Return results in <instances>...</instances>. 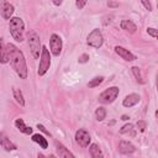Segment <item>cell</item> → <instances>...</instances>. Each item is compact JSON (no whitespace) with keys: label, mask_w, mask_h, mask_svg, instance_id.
I'll return each instance as SVG.
<instances>
[{"label":"cell","mask_w":158,"mask_h":158,"mask_svg":"<svg viewBox=\"0 0 158 158\" xmlns=\"http://www.w3.org/2000/svg\"><path fill=\"white\" fill-rule=\"evenodd\" d=\"M147 33H148L151 37H153V38H157V37H158L157 28H154V27H147Z\"/></svg>","instance_id":"obj_26"},{"label":"cell","mask_w":158,"mask_h":158,"mask_svg":"<svg viewBox=\"0 0 158 158\" xmlns=\"http://www.w3.org/2000/svg\"><path fill=\"white\" fill-rule=\"evenodd\" d=\"M0 146L5 151H7V152H11V151H16L17 149L16 144L14 142H11V139L5 133H2V132H0Z\"/></svg>","instance_id":"obj_11"},{"label":"cell","mask_w":158,"mask_h":158,"mask_svg":"<svg viewBox=\"0 0 158 158\" xmlns=\"http://www.w3.org/2000/svg\"><path fill=\"white\" fill-rule=\"evenodd\" d=\"M51 67V52L46 46H42L41 54H40V63H38V69L37 74L40 77H43Z\"/></svg>","instance_id":"obj_3"},{"label":"cell","mask_w":158,"mask_h":158,"mask_svg":"<svg viewBox=\"0 0 158 158\" xmlns=\"http://www.w3.org/2000/svg\"><path fill=\"white\" fill-rule=\"evenodd\" d=\"M9 62L7 51H6V43L4 42V38H0V63L6 64Z\"/></svg>","instance_id":"obj_18"},{"label":"cell","mask_w":158,"mask_h":158,"mask_svg":"<svg viewBox=\"0 0 158 158\" xmlns=\"http://www.w3.org/2000/svg\"><path fill=\"white\" fill-rule=\"evenodd\" d=\"M141 4L143 5V7H144L146 10L152 11V4H151V1H149V0H141Z\"/></svg>","instance_id":"obj_28"},{"label":"cell","mask_w":158,"mask_h":158,"mask_svg":"<svg viewBox=\"0 0 158 158\" xmlns=\"http://www.w3.org/2000/svg\"><path fill=\"white\" fill-rule=\"evenodd\" d=\"M89 60V54H86V53H83L79 58H78V62L79 63H86Z\"/></svg>","instance_id":"obj_29"},{"label":"cell","mask_w":158,"mask_h":158,"mask_svg":"<svg viewBox=\"0 0 158 158\" xmlns=\"http://www.w3.org/2000/svg\"><path fill=\"white\" fill-rule=\"evenodd\" d=\"M6 51H7V57L11 68L15 70V73L21 78V79H27L28 70L26 65V59L22 53L14 43H7L6 44Z\"/></svg>","instance_id":"obj_1"},{"label":"cell","mask_w":158,"mask_h":158,"mask_svg":"<svg viewBox=\"0 0 158 158\" xmlns=\"http://www.w3.org/2000/svg\"><path fill=\"white\" fill-rule=\"evenodd\" d=\"M62 2H63V0H53V4H54L56 6H59V5H62Z\"/></svg>","instance_id":"obj_31"},{"label":"cell","mask_w":158,"mask_h":158,"mask_svg":"<svg viewBox=\"0 0 158 158\" xmlns=\"http://www.w3.org/2000/svg\"><path fill=\"white\" fill-rule=\"evenodd\" d=\"M118 94H120V89L117 86H110L99 95V101L101 104H111L117 99Z\"/></svg>","instance_id":"obj_5"},{"label":"cell","mask_w":158,"mask_h":158,"mask_svg":"<svg viewBox=\"0 0 158 158\" xmlns=\"http://www.w3.org/2000/svg\"><path fill=\"white\" fill-rule=\"evenodd\" d=\"M120 27H121V30H125V31H127L130 33H135L137 31L136 23L133 21H131V20H122L120 22Z\"/></svg>","instance_id":"obj_16"},{"label":"cell","mask_w":158,"mask_h":158,"mask_svg":"<svg viewBox=\"0 0 158 158\" xmlns=\"http://www.w3.org/2000/svg\"><path fill=\"white\" fill-rule=\"evenodd\" d=\"M136 126H137V128H138V131H139V132H144V131H146V128H147V122H146V121H143V120H139V121H137Z\"/></svg>","instance_id":"obj_25"},{"label":"cell","mask_w":158,"mask_h":158,"mask_svg":"<svg viewBox=\"0 0 158 158\" xmlns=\"http://www.w3.org/2000/svg\"><path fill=\"white\" fill-rule=\"evenodd\" d=\"M15 11V7L12 4H10L6 0H2L0 4V15L4 20H10L12 17V14Z\"/></svg>","instance_id":"obj_9"},{"label":"cell","mask_w":158,"mask_h":158,"mask_svg":"<svg viewBox=\"0 0 158 158\" xmlns=\"http://www.w3.org/2000/svg\"><path fill=\"white\" fill-rule=\"evenodd\" d=\"M88 147H89V154L91 158H101L102 157V152L96 143H91Z\"/></svg>","instance_id":"obj_20"},{"label":"cell","mask_w":158,"mask_h":158,"mask_svg":"<svg viewBox=\"0 0 158 158\" xmlns=\"http://www.w3.org/2000/svg\"><path fill=\"white\" fill-rule=\"evenodd\" d=\"M86 1H88V0H75V6H77V9H78V10H83L84 6L86 5Z\"/></svg>","instance_id":"obj_27"},{"label":"cell","mask_w":158,"mask_h":158,"mask_svg":"<svg viewBox=\"0 0 158 158\" xmlns=\"http://www.w3.org/2000/svg\"><path fill=\"white\" fill-rule=\"evenodd\" d=\"M109 6H117V4H112V2H110Z\"/></svg>","instance_id":"obj_33"},{"label":"cell","mask_w":158,"mask_h":158,"mask_svg":"<svg viewBox=\"0 0 158 158\" xmlns=\"http://www.w3.org/2000/svg\"><path fill=\"white\" fill-rule=\"evenodd\" d=\"M118 151H120L121 154H132V153L136 151V147H135L131 142L122 139V141H120V143H118Z\"/></svg>","instance_id":"obj_13"},{"label":"cell","mask_w":158,"mask_h":158,"mask_svg":"<svg viewBox=\"0 0 158 158\" xmlns=\"http://www.w3.org/2000/svg\"><path fill=\"white\" fill-rule=\"evenodd\" d=\"M128 118H130V117H128L127 115H122V116H121V120H123V121H127Z\"/></svg>","instance_id":"obj_32"},{"label":"cell","mask_w":158,"mask_h":158,"mask_svg":"<svg viewBox=\"0 0 158 158\" xmlns=\"http://www.w3.org/2000/svg\"><path fill=\"white\" fill-rule=\"evenodd\" d=\"M74 138H75V142L83 147V148H86L89 144H90V141H91V137H90V133L84 130V128H79L75 135H74Z\"/></svg>","instance_id":"obj_8"},{"label":"cell","mask_w":158,"mask_h":158,"mask_svg":"<svg viewBox=\"0 0 158 158\" xmlns=\"http://www.w3.org/2000/svg\"><path fill=\"white\" fill-rule=\"evenodd\" d=\"M95 118L98 120V121H102L105 117H106V109L105 107H102V106H99L96 110H95Z\"/></svg>","instance_id":"obj_22"},{"label":"cell","mask_w":158,"mask_h":158,"mask_svg":"<svg viewBox=\"0 0 158 158\" xmlns=\"http://www.w3.org/2000/svg\"><path fill=\"white\" fill-rule=\"evenodd\" d=\"M9 31L12 38L16 42H22L23 41V35H25V22L21 17H11L9 22Z\"/></svg>","instance_id":"obj_2"},{"label":"cell","mask_w":158,"mask_h":158,"mask_svg":"<svg viewBox=\"0 0 158 158\" xmlns=\"http://www.w3.org/2000/svg\"><path fill=\"white\" fill-rule=\"evenodd\" d=\"M104 81V77H95V78H93L89 83H88V86L89 88H96V86H99L101 83Z\"/></svg>","instance_id":"obj_23"},{"label":"cell","mask_w":158,"mask_h":158,"mask_svg":"<svg viewBox=\"0 0 158 158\" xmlns=\"http://www.w3.org/2000/svg\"><path fill=\"white\" fill-rule=\"evenodd\" d=\"M115 52H116V54L118 56V57H121L123 60H126V62H133V60H136L137 59V57L132 53V52H130L128 49H126L125 47H122V46H116L115 47Z\"/></svg>","instance_id":"obj_10"},{"label":"cell","mask_w":158,"mask_h":158,"mask_svg":"<svg viewBox=\"0 0 158 158\" xmlns=\"http://www.w3.org/2000/svg\"><path fill=\"white\" fill-rule=\"evenodd\" d=\"M131 70H132V73H133V75H135L136 80H137L138 83L143 84L144 81H143V79H142V75H141V70H139V68H138V67H132V68H131Z\"/></svg>","instance_id":"obj_24"},{"label":"cell","mask_w":158,"mask_h":158,"mask_svg":"<svg viewBox=\"0 0 158 158\" xmlns=\"http://www.w3.org/2000/svg\"><path fill=\"white\" fill-rule=\"evenodd\" d=\"M35 143H37L42 149H46V148H48V141H47V138H44L42 135H40V133H36V135H32V138H31Z\"/></svg>","instance_id":"obj_17"},{"label":"cell","mask_w":158,"mask_h":158,"mask_svg":"<svg viewBox=\"0 0 158 158\" xmlns=\"http://www.w3.org/2000/svg\"><path fill=\"white\" fill-rule=\"evenodd\" d=\"M37 128H38V130H40L41 132L46 133L47 136H51V132H49V131H47V130H46V127H44L43 125H41V123H37Z\"/></svg>","instance_id":"obj_30"},{"label":"cell","mask_w":158,"mask_h":158,"mask_svg":"<svg viewBox=\"0 0 158 158\" xmlns=\"http://www.w3.org/2000/svg\"><path fill=\"white\" fill-rule=\"evenodd\" d=\"M12 96H14V99L16 100V102H17V104H20L21 106H25V99H23V94H22V91H21L20 89L14 88V89H12Z\"/></svg>","instance_id":"obj_21"},{"label":"cell","mask_w":158,"mask_h":158,"mask_svg":"<svg viewBox=\"0 0 158 158\" xmlns=\"http://www.w3.org/2000/svg\"><path fill=\"white\" fill-rule=\"evenodd\" d=\"M86 43L88 46L93 48H100L104 44V36L99 28H94L86 37Z\"/></svg>","instance_id":"obj_6"},{"label":"cell","mask_w":158,"mask_h":158,"mask_svg":"<svg viewBox=\"0 0 158 158\" xmlns=\"http://www.w3.org/2000/svg\"><path fill=\"white\" fill-rule=\"evenodd\" d=\"M27 42H28V47H30V51L32 53V57L35 59L40 58L42 44H41V40H40V36L37 35V32L30 31L27 33Z\"/></svg>","instance_id":"obj_4"},{"label":"cell","mask_w":158,"mask_h":158,"mask_svg":"<svg viewBox=\"0 0 158 158\" xmlns=\"http://www.w3.org/2000/svg\"><path fill=\"white\" fill-rule=\"evenodd\" d=\"M62 48H63V42L59 35L57 33H52L49 37V52L52 56L58 57L62 53Z\"/></svg>","instance_id":"obj_7"},{"label":"cell","mask_w":158,"mask_h":158,"mask_svg":"<svg viewBox=\"0 0 158 158\" xmlns=\"http://www.w3.org/2000/svg\"><path fill=\"white\" fill-rule=\"evenodd\" d=\"M56 152H57V156L60 158H74V154L60 142H56Z\"/></svg>","instance_id":"obj_14"},{"label":"cell","mask_w":158,"mask_h":158,"mask_svg":"<svg viewBox=\"0 0 158 158\" xmlns=\"http://www.w3.org/2000/svg\"><path fill=\"white\" fill-rule=\"evenodd\" d=\"M120 133H121V135H127V136H130V137H135V136H136L135 126L128 122V123L123 125V126L120 128Z\"/></svg>","instance_id":"obj_19"},{"label":"cell","mask_w":158,"mask_h":158,"mask_svg":"<svg viewBox=\"0 0 158 158\" xmlns=\"http://www.w3.org/2000/svg\"><path fill=\"white\" fill-rule=\"evenodd\" d=\"M15 127L20 132H22L23 135H32V131H33V128L30 127V126H27L22 118H16L15 120Z\"/></svg>","instance_id":"obj_15"},{"label":"cell","mask_w":158,"mask_h":158,"mask_svg":"<svg viewBox=\"0 0 158 158\" xmlns=\"http://www.w3.org/2000/svg\"><path fill=\"white\" fill-rule=\"evenodd\" d=\"M141 100V96L136 93H132V94H128L125 96V99L122 100V106L125 107H132L135 105H137Z\"/></svg>","instance_id":"obj_12"}]
</instances>
